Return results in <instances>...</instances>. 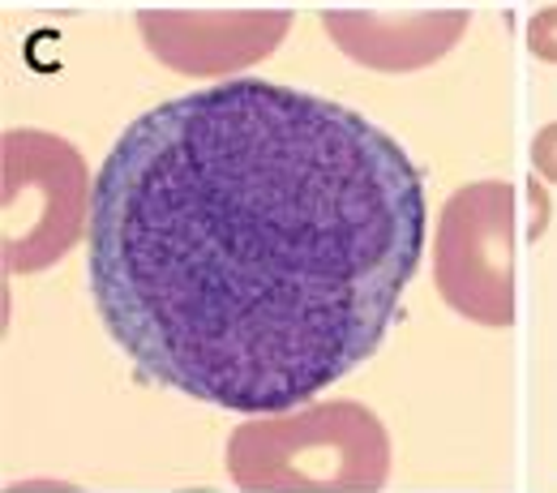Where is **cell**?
Wrapping results in <instances>:
<instances>
[{
  "label": "cell",
  "instance_id": "8",
  "mask_svg": "<svg viewBox=\"0 0 557 493\" xmlns=\"http://www.w3.org/2000/svg\"><path fill=\"white\" fill-rule=\"evenodd\" d=\"M532 168L541 172V181L557 185V121L532 138Z\"/></svg>",
  "mask_w": 557,
  "mask_h": 493
},
{
  "label": "cell",
  "instance_id": "3",
  "mask_svg": "<svg viewBox=\"0 0 557 493\" xmlns=\"http://www.w3.org/2000/svg\"><path fill=\"white\" fill-rule=\"evenodd\" d=\"M95 185L82 155L44 130L0 138V254L9 275L61 262L90 227Z\"/></svg>",
  "mask_w": 557,
  "mask_h": 493
},
{
  "label": "cell",
  "instance_id": "5",
  "mask_svg": "<svg viewBox=\"0 0 557 493\" xmlns=\"http://www.w3.org/2000/svg\"><path fill=\"white\" fill-rule=\"evenodd\" d=\"M138 30L168 70L189 77L236 73L253 61H267L292 30L287 9H245V13H168L141 9Z\"/></svg>",
  "mask_w": 557,
  "mask_h": 493
},
{
  "label": "cell",
  "instance_id": "4",
  "mask_svg": "<svg viewBox=\"0 0 557 493\" xmlns=\"http://www.w3.org/2000/svg\"><path fill=\"white\" fill-rule=\"evenodd\" d=\"M433 283L476 326H515V185L476 181L446 198L433 232Z\"/></svg>",
  "mask_w": 557,
  "mask_h": 493
},
{
  "label": "cell",
  "instance_id": "9",
  "mask_svg": "<svg viewBox=\"0 0 557 493\" xmlns=\"http://www.w3.org/2000/svg\"><path fill=\"white\" fill-rule=\"evenodd\" d=\"M528 198H532V207H536V219H532L528 236H532V241H541V236H545V227H549V198H545V185H541V181H528Z\"/></svg>",
  "mask_w": 557,
  "mask_h": 493
},
{
  "label": "cell",
  "instance_id": "2",
  "mask_svg": "<svg viewBox=\"0 0 557 493\" xmlns=\"http://www.w3.org/2000/svg\"><path fill=\"white\" fill-rule=\"evenodd\" d=\"M227 477L240 490L377 493L391 481V437L377 412L356 399L300 404L236 424Z\"/></svg>",
  "mask_w": 557,
  "mask_h": 493
},
{
  "label": "cell",
  "instance_id": "7",
  "mask_svg": "<svg viewBox=\"0 0 557 493\" xmlns=\"http://www.w3.org/2000/svg\"><path fill=\"white\" fill-rule=\"evenodd\" d=\"M528 48L536 61L557 65V4L554 9H541L532 22H528Z\"/></svg>",
  "mask_w": 557,
  "mask_h": 493
},
{
  "label": "cell",
  "instance_id": "6",
  "mask_svg": "<svg viewBox=\"0 0 557 493\" xmlns=\"http://www.w3.org/2000/svg\"><path fill=\"white\" fill-rule=\"evenodd\" d=\"M468 9H429V13H369L331 9L322 13L326 35L356 65L377 73H412L442 61L468 30Z\"/></svg>",
  "mask_w": 557,
  "mask_h": 493
},
{
  "label": "cell",
  "instance_id": "1",
  "mask_svg": "<svg viewBox=\"0 0 557 493\" xmlns=\"http://www.w3.org/2000/svg\"><path fill=\"white\" fill-rule=\"evenodd\" d=\"M424 181L356 108L262 77L168 99L108 150L95 309L159 386L227 412L309 404L382 348L424 254Z\"/></svg>",
  "mask_w": 557,
  "mask_h": 493
}]
</instances>
